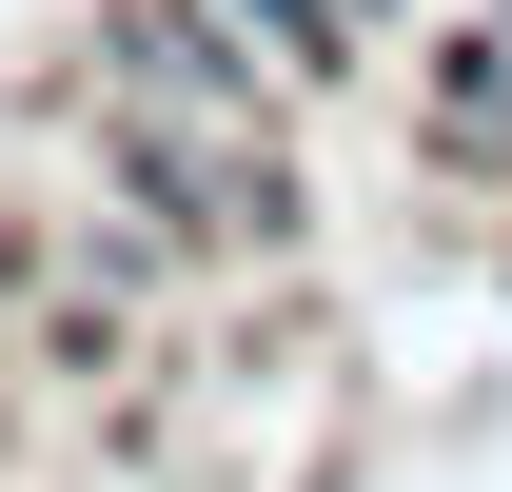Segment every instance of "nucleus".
Instances as JSON below:
<instances>
[{
    "mask_svg": "<svg viewBox=\"0 0 512 492\" xmlns=\"http://www.w3.org/2000/svg\"><path fill=\"white\" fill-rule=\"evenodd\" d=\"M99 138H119L138 178L178 197L197 237H276V217H296V178H276V138H256V79H158V60H119Z\"/></svg>",
    "mask_w": 512,
    "mask_h": 492,
    "instance_id": "1",
    "label": "nucleus"
},
{
    "mask_svg": "<svg viewBox=\"0 0 512 492\" xmlns=\"http://www.w3.org/2000/svg\"><path fill=\"white\" fill-rule=\"evenodd\" d=\"M237 20H256V40H276L296 79H335V60H355V20H335V0H237Z\"/></svg>",
    "mask_w": 512,
    "mask_h": 492,
    "instance_id": "2",
    "label": "nucleus"
}]
</instances>
